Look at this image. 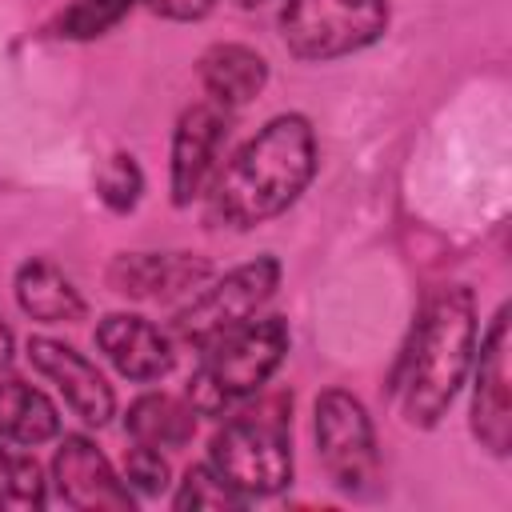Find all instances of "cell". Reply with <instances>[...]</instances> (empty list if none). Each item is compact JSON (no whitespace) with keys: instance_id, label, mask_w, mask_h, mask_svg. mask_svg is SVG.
I'll use <instances>...</instances> for the list:
<instances>
[{"instance_id":"obj_1","label":"cell","mask_w":512,"mask_h":512,"mask_svg":"<svg viewBox=\"0 0 512 512\" xmlns=\"http://www.w3.org/2000/svg\"><path fill=\"white\" fill-rule=\"evenodd\" d=\"M320 164L316 128L304 112L272 116L252 140H244L232 160L208 184V224L228 232H252L284 216L312 184Z\"/></svg>"},{"instance_id":"obj_2","label":"cell","mask_w":512,"mask_h":512,"mask_svg":"<svg viewBox=\"0 0 512 512\" xmlns=\"http://www.w3.org/2000/svg\"><path fill=\"white\" fill-rule=\"evenodd\" d=\"M476 356V296L468 284H444L424 300L412 344L400 360L396 392L404 424L436 428L460 396Z\"/></svg>"},{"instance_id":"obj_3","label":"cell","mask_w":512,"mask_h":512,"mask_svg":"<svg viewBox=\"0 0 512 512\" xmlns=\"http://www.w3.org/2000/svg\"><path fill=\"white\" fill-rule=\"evenodd\" d=\"M208 464L244 500L276 496L292 480V396H260L232 408L208 440Z\"/></svg>"},{"instance_id":"obj_4","label":"cell","mask_w":512,"mask_h":512,"mask_svg":"<svg viewBox=\"0 0 512 512\" xmlns=\"http://www.w3.org/2000/svg\"><path fill=\"white\" fill-rule=\"evenodd\" d=\"M288 344H292V336H288L284 316H260V320L252 316L248 324L232 328L228 336H220L216 344L204 348L184 400L196 408V416L224 420L232 408H240L244 400L264 392V384L284 364Z\"/></svg>"},{"instance_id":"obj_5","label":"cell","mask_w":512,"mask_h":512,"mask_svg":"<svg viewBox=\"0 0 512 512\" xmlns=\"http://www.w3.org/2000/svg\"><path fill=\"white\" fill-rule=\"evenodd\" d=\"M388 24V0H284L276 16L284 48L304 64H328L364 52L384 40Z\"/></svg>"},{"instance_id":"obj_6","label":"cell","mask_w":512,"mask_h":512,"mask_svg":"<svg viewBox=\"0 0 512 512\" xmlns=\"http://www.w3.org/2000/svg\"><path fill=\"white\" fill-rule=\"evenodd\" d=\"M276 288H280V260L272 252L244 260V264L228 268L220 280H212L204 292H196L184 308H176L168 336L204 352L232 328L248 324L276 296Z\"/></svg>"},{"instance_id":"obj_7","label":"cell","mask_w":512,"mask_h":512,"mask_svg":"<svg viewBox=\"0 0 512 512\" xmlns=\"http://www.w3.org/2000/svg\"><path fill=\"white\" fill-rule=\"evenodd\" d=\"M312 432L332 488L344 496H372L380 484V452L368 408L344 388H324L312 404Z\"/></svg>"},{"instance_id":"obj_8","label":"cell","mask_w":512,"mask_h":512,"mask_svg":"<svg viewBox=\"0 0 512 512\" xmlns=\"http://www.w3.org/2000/svg\"><path fill=\"white\" fill-rule=\"evenodd\" d=\"M508 304L496 308L488 320V332L480 336V356H472V436L484 452L508 456L512 452V372H508V352H512V328H508Z\"/></svg>"},{"instance_id":"obj_9","label":"cell","mask_w":512,"mask_h":512,"mask_svg":"<svg viewBox=\"0 0 512 512\" xmlns=\"http://www.w3.org/2000/svg\"><path fill=\"white\" fill-rule=\"evenodd\" d=\"M228 140V112L216 108L212 100L188 104L172 128V148H168V192L176 208H188L200 200L220 172V152Z\"/></svg>"},{"instance_id":"obj_10","label":"cell","mask_w":512,"mask_h":512,"mask_svg":"<svg viewBox=\"0 0 512 512\" xmlns=\"http://www.w3.org/2000/svg\"><path fill=\"white\" fill-rule=\"evenodd\" d=\"M52 488L68 508H80V512H100V508L128 512L132 508V488L124 484V476H116L108 456L84 432L60 436L52 452Z\"/></svg>"},{"instance_id":"obj_11","label":"cell","mask_w":512,"mask_h":512,"mask_svg":"<svg viewBox=\"0 0 512 512\" xmlns=\"http://www.w3.org/2000/svg\"><path fill=\"white\" fill-rule=\"evenodd\" d=\"M24 352H28L32 368L56 384V392L64 396L72 416H80L88 428H104L116 416V392L84 352H76L64 340H52V336H32Z\"/></svg>"},{"instance_id":"obj_12","label":"cell","mask_w":512,"mask_h":512,"mask_svg":"<svg viewBox=\"0 0 512 512\" xmlns=\"http://www.w3.org/2000/svg\"><path fill=\"white\" fill-rule=\"evenodd\" d=\"M212 276V260L200 252H116L104 280L128 300H172L200 288Z\"/></svg>"},{"instance_id":"obj_13","label":"cell","mask_w":512,"mask_h":512,"mask_svg":"<svg viewBox=\"0 0 512 512\" xmlns=\"http://www.w3.org/2000/svg\"><path fill=\"white\" fill-rule=\"evenodd\" d=\"M96 348L132 384L164 380L176 364L172 336L140 312H108L96 320Z\"/></svg>"},{"instance_id":"obj_14","label":"cell","mask_w":512,"mask_h":512,"mask_svg":"<svg viewBox=\"0 0 512 512\" xmlns=\"http://www.w3.org/2000/svg\"><path fill=\"white\" fill-rule=\"evenodd\" d=\"M196 76L208 92V100L224 112L252 104L264 84H268V60L252 48V44H236V40H220L208 44L196 60Z\"/></svg>"},{"instance_id":"obj_15","label":"cell","mask_w":512,"mask_h":512,"mask_svg":"<svg viewBox=\"0 0 512 512\" xmlns=\"http://www.w3.org/2000/svg\"><path fill=\"white\" fill-rule=\"evenodd\" d=\"M16 304L36 324H76L88 316L80 288L44 256H28L12 276Z\"/></svg>"},{"instance_id":"obj_16","label":"cell","mask_w":512,"mask_h":512,"mask_svg":"<svg viewBox=\"0 0 512 512\" xmlns=\"http://www.w3.org/2000/svg\"><path fill=\"white\" fill-rule=\"evenodd\" d=\"M124 432L132 444L148 448H188L196 436V408L172 392H140L124 412Z\"/></svg>"},{"instance_id":"obj_17","label":"cell","mask_w":512,"mask_h":512,"mask_svg":"<svg viewBox=\"0 0 512 512\" xmlns=\"http://www.w3.org/2000/svg\"><path fill=\"white\" fill-rule=\"evenodd\" d=\"M0 436L20 444V448H36L60 436V412L56 404L32 388L20 376H4L0 380Z\"/></svg>"},{"instance_id":"obj_18","label":"cell","mask_w":512,"mask_h":512,"mask_svg":"<svg viewBox=\"0 0 512 512\" xmlns=\"http://www.w3.org/2000/svg\"><path fill=\"white\" fill-rule=\"evenodd\" d=\"M140 0H72L56 20H52V36L60 40H96L104 32H112Z\"/></svg>"},{"instance_id":"obj_19","label":"cell","mask_w":512,"mask_h":512,"mask_svg":"<svg viewBox=\"0 0 512 512\" xmlns=\"http://www.w3.org/2000/svg\"><path fill=\"white\" fill-rule=\"evenodd\" d=\"M96 196L116 216H124V212H132L140 204V196H144V172H140V164H136L132 152H112L100 164V172H96Z\"/></svg>"},{"instance_id":"obj_20","label":"cell","mask_w":512,"mask_h":512,"mask_svg":"<svg viewBox=\"0 0 512 512\" xmlns=\"http://www.w3.org/2000/svg\"><path fill=\"white\" fill-rule=\"evenodd\" d=\"M248 500L228 484V480H220L216 476V468L204 460V464H192L188 472H184V480H180V488H176V496H172V508L176 512H204V508H244Z\"/></svg>"},{"instance_id":"obj_21","label":"cell","mask_w":512,"mask_h":512,"mask_svg":"<svg viewBox=\"0 0 512 512\" xmlns=\"http://www.w3.org/2000/svg\"><path fill=\"white\" fill-rule=\"evenodd\" d=\"M168 460L160 456V448H148V444H132L124 452V484L136 488L140 496H164L168 492Z\"/></svg>"},{"instance_id":"obj_22","label":"cell","mask_w":512,"mask_h":512,"mask_svg":"<svg viewBox=\"0 0 512 512\" xmlns=\"http://www.w3.org/2000/svg\"><path fill=\"white\" fill-rule=\"evenodd\" d=\"M4 504L12 508H44L48 504V480L32 452H16L8 464V492Z\"/></svg>"},{"instance_id":"obj_23","label":"cell","mask_w":512,"mask_h":512,"mask_svg":"<svg viewBox=\"0 0 512 512\" xmlns=\"http://www.w3.org/2000/svg\"><path fill=\"white\" fill-rule=\"evenodd\" d=\"M140 4H148L156 16H164L172 24H196L216 8V0H140Z\"/></svg>"},{"instance_id":"obj_24","label":"cell","mask_w":512,"mask_h":512,"mask_svg":"<svg viewBox=\"0 0 512 512\" xmlns=\"http://www.w3.org/2000/svg\"><path fill=\"white\" fill-rule=\"evenodd\" d=\"M12 356H16V336H12V328H8V320L0 316V372L12 364Z\"/></svg>"},{"instance_id":"obj_25","label":"cell","mask_w":512,"mask_h":512,"mask_svg":"<svg viewBox=\"0 0 512 512\" xmlns=\"http://www.w3.org/2000/svg\"><path fill=\"white\" fill-rule=\"evenodd\" d=\"M8 464H12V452L0 444V504H4V492H8Z\"/></svg>"},{"instance_id":"obj_26","label":"cell","mask_w":512,"mask_h":512,"mask_svg":"<svg viewBox=\"0 0 512 512\" xmlns=\"http://www.w3.org/2000/svg\"><path fill=\"white\" fill-rule=\"evenodd\" d=\"M236 8H256V4H264V0H232Z\"/></svg>"}]
</instances>
